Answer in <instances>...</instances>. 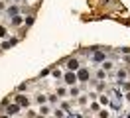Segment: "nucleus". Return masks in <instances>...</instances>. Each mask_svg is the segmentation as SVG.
Wrapping results in <instances>:
<instances>
[{
	"label": "nucleus",
	"instance_id": "nucleus-4",
	"mask_svg": "<svg viewBox=\"0 0 130 118\" xmlns=\"http://www.w3.org/2000/svg\"><path fill=\"white\" fill-rule=\"evenodd\" d=\"M16 100H18V104H20V106H24V104L28 106V98H26V96H18Z\"/></svg>",
	"mask_w": 130,
	"mask_h": 118
},
{
	"label": "nucleus",
	"instance_id": "nucleus-3",
	"mask_svg": "<svg viewBox=\"0 0 130 118\" xmlns=\"http://www.w3.org/2000/svg\"><path fill=\"white\" fill-rule=\"evenodd\" d=\"M67 67H69L71 71H73V69H77V67H79V63H77V59H71V61L67 63Z\"/></svg>",
	"mask_w": 130,
	"mask_h": 118
},
{
	"label": "nucleus",
	"instance_id": "nucleus-1",
	"mask_svg": "<svg viewBox=\"0 0 130 118\" xmlns=\"http://www.w3.org/2000/svg\"><path fill=\"white\" fill-rule=\"evenodd\" d=\"M65 81H67V83H69V85H73L75 81H77V77H75L73 73H67V75H65Z\"/></svg>",
	"mask_w": 130,
	"mask_h": 118
},
{
	"label": "nucleus",
	"instance_id": "nucleus-2",
	"mask_svg": "<svg viewBox=\"0 0 130 118\" xmlns=\"http://www.w3.org/2000/svg\"><path fill=\"white\" fill-rule=\"evenodd\" d=\"M79 79H81V81H87V79H89V71L81 69V71H79Z\"/></svg>",
	"mask_w": 130,
	"mask_h": 118
},
{
	"label": "nucleus",
	"instance_id": "nucleus-6",
	"mask_svg": "<svg viewBox=\"0 0 130 118\" xmlns=\"http://www.w3.org/2000/svg\"><path fill=\"white\" fill-rule=\"evenodd\" d=\"M2 118H8V116H2Z\"/></svg>",
	"mask_w": 130,
	"mask_h": 118
},
{
	"label": "nucleus",
	"instance_id": "nucleus-5",
	"mask_svg": "<svg viewBox=\"0 0 130 118\" xmlns=\"http://www.w3.org/2000/svg\"><path fill=\"white\" fill-rule=\"evenodd\" d=\"M4 33H6V30H4V28H2V26H0V38H2V36H4Z\"/></svg>",
	"mask_w": 130,
	"mask_h": 118
}]
</instances>
